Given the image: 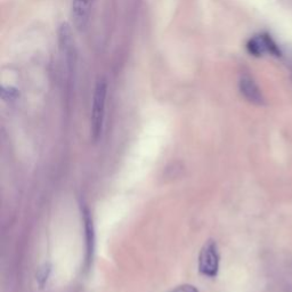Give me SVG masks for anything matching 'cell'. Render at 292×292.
Wrapping results in <instances>:
<instances>
[{
    "label": "cell",
    "mask_w": 292,
    "mask_h": 292,
    "mask_svg": "<svg viewBox=\"0 0 292 292\" xmlns=\"http://www.w3.org/2000/svg\"><path fill=\"white\" fill-rule=\"evenodd\" d=\"M20 97V92L14 87H2L1 88V98L3 101L13 102Z\"/></svg>",
    "instance_id": "ba28073f"
},
{
    "label": "cell",
    "mask_w": 292,
    "mask_h": 292,
    "mask_svg": "<svg viewBox=\"0 0 292 292\" xmlns=\"http://www.w3.org/2000/svg\"><path fill=\"white\" fill-rule=\"evenodd\" d=\"M49 272H50V266L49 265H44L39 270V273H38V281H39L41 287H43L44 284L46 283L48 276H49Z\"/></svg>",
    "instance_id": "9c48e42d"
},
{
    "label": "cell",
    "mask_w": 292,
    "mask_h": 292,
    "mask_svg": "<svg viewBox=\"0 0 292 292\" xmlns=\"http://www.w3.org/2000/svg\"><path fill=\"white\" fill-rule=\"evenodd\" d=\"M246 48L248 53L253 57H263L266 54L272 55L274 57L282 56V50H281L279 45L267 32L256 34V36L250 38L246 45Z\"/></svg>",
    "instance_id": "3957f363"
},
{
    "label": "cell",
    "mask_w": 292,
    "mask_h": 292,
    "mask_svg": "<svg viewBox=\"0 0 292 292\" xmlns=\"http://www.w3.org/2000/svg\"><path fill=\"white\" fill-rule=\"evenodd\" d=\"M58 44H60V50L63 56L64 63L67 65L68 73L73 74L77 64V47L72 34L71 26L67 23H63L58 27L57 31Z\"/></svg>",
    "instance_id": "7a4b0ae2"
},
{
    "label": "cell",
    "mask_w": 292,
    "mask_h": 292,
    "mask_svg": "<svg viewBox=\"0 0 292 292\" xmlns=\"http://www.w3.org/2000/svg\"><path fill=\"white\" fill-rule=\"evenodd\" d=\"M219 270V255L214 241H208L199 253V272L207 277L217 276Z\"/></svg>",
    "instance_id": "277c9868"
},
{
    "label": "cell",
    "mask_w": 292,
    "mask_h": 292,
    "mask_svg": "<svg viewBox=\"0 0 292 292\" xmlns=\"http://www.w3.org/2000/svg\"><path fill=\"white\" fill-rule=\"evenodd\" d=\"M106 95H108V84H106L105 79H99L95 86L94 96H92L90 116V132L94 140H97L99 138L103 130Z\"/></svg>",
    "instance_id": "6da1fadb"
},
{
    "label": "cell",
    "mask_w": 292,
    "mask_h": 292,
    "mask_svg": "<svg viewBox=\"0 0 292 292\" xmlns=\"http://www.w3.org/2000/svg\"><path fill=\"white\" fill-rule=\"evenodd\" d=\"M170 292H199L198 289L193 286H190V284H184V286L177 287L176 289L171 290Z\"/></svg>",
    "instance_id": "30bf717a"
},
{
    "label": "cell",
    "mask_w": 292,
    "mask_h": 292,
    "mask_svg": "<svg viewBox=\"0 0 292 292\" xmlns=\"http://www.w3.org/2000/svg\"><path fill=\"white\" fill-rule=\"evenodd\" d=\"M239 88L243 97L248 102L255 105L265 104V98H264L262 90H260L258 85L256 84V81L250 75H242L239 81Z\"/></svg>",
    "instance_id": "5b68a950"
},
{
    "label": "cell",
    "mask_w": 292,
    "mask_h": 292,
    "mask_svg": "<svg viewBox=\"0 0 292 292\" xmlns=\"http://www.w3.org/2000/svg\"><path fill=\"white\" fill-rule=\"evenodd\" d=\"M291 78H292V64H291Z\"/></svg>",
    "instance_id": "8fae6325"
},
{
    "label": "cell",
    "mask_w": 292,
    "mask_h": 292,
    "mask_svg": "<svg viewBox=\"0 0 292 292\" xmlns=\"http://www.w3.org/2000/svg\"><path fill=\"white\" fill-rule=\"evenodd\" d=\"M84 223L86 231V245H87L86 262H87V267H89L92 259V253H94V226H92V219L87 209L84 210Z\"/></svg>",
    "instance_id": "52a82bcc"
},
{
    "label": "cell",
    "mask_w": 292,
    "mask_h": 292,
    "mask_svg": "<svg viewBox=\"0 0 292 292\" xmlns=\"http://www.w3.org/2000/svg\"><path fill=\"white\" fill-rule=\"evenodd\" d=\"M94 0H72V17L78 30H84L87 25Z\"/></svg>",
    "instance_id": "8992f818"
}]
</instances>
